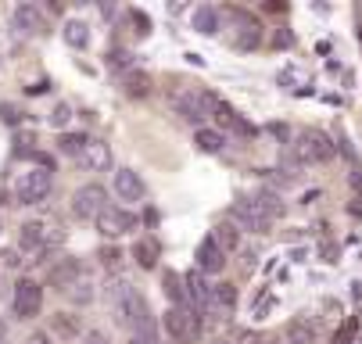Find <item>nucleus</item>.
I'll return each instance as SVG.
<instances>
[{"mask_svg":"<svg viewBox=\"0 0 362 344\" xmlns=\"http://www.w3.org/2000/svg\"><path fill=\"white\" fill-rule=\"evenodd\" d=\"M108 309L115 316V323L126 330L129 344H158V323H154V312L147 305V298L129 283V280H112L108 290Z\"/></svg>","mask_w":362,"mask_h":344,"instance_id":"1","label":"nucleus"},{"mask_svg":"<svg viewBox=\"0 0 362 344\" xmlns=\"http://www.w3.org/2000/svg\"><path fill=\"white\" fill-rule=\"evenodd\" d=\"M337 155V143L330 133L323 129H301L294 140H291V151H287V169H294L301 176L305 165H323V162H334Z\"/></svg>","mask_w":362,"mask_h":344,"instance_id":"2","label":"nucleus"},{"mask_svg":"<svg viewBox=\"0 0 362 344\" xmlns=\"http://www.w3.org/2000/svg\"><path fill=\"white\" fill-rule=\"evenodd\" d=\"M65 230L50 219H29L18 230V248L33 255V262H43V255H50L54 248H62Z\"/></svg>","mask_w":362,"mask_h":344,"instance_id":"3","label":"nucleus"},{"mask_svg":"<svg viewBox=\"0 0 362 344\" xmlns=\"http://www.w3.org/2000/svg\"><path fill=\"white\" fill-rule=\"evenodd\" d=\"M108 208H112V205H108V190L100 186V183H83V186L72 194V215H76V219L97 223Z\"/></svg>","mask_w":362,"mask_h":344,"instance_id":"4","label":"nucleus"},{"mask_svg":"<svg viewBox=\"0 0 362 344\" xmlns=\"http://www.w3.org/2000/svg\"><path fill=\"white\" fill-rule=\"evenodd\" d=\"M162 323H165V333H169L173 340H180V344H194V340L201 337V316H197L190 305H173V309L162 316Z\"/></svg>","mask_w":362,"mask_h":344,"instance_id":"5","label":"nucleus"},{"mask_svg":"<svg viewBox=\"0 0 362 344\" xmlns=\"http://www.w3.org/2000/svg\"><path fill=\"white\" fill-rule=\"evenodd\" d=\"M50 186H54V179H50L47 169H29L15 183V201L18 205H40V201H47Z\"/></svg>","mask_w":362,"mask_h":344,"instance_id":"6","label":"nucleus"},{"mask_svg":"<svg viewBox=\"0 0 362 344\" xmlns=\"http://www.w3.org/2000/svg\"><path fill=\"white\" fill-rule=\"evenodd\" d=\"M40 309H43V287H40L36 280L22 276V280L15 283V290H11V312H15L18 319H36Z\"/></svg>","mask_w":362,"mask_h":344,"instance_id":"7","label":"nucleus"},{"mask_svg":"<svg viewBox=\"0 0 362 344\" xmlns=\"http://www.w3.org/2000/svg\"><path fill=\"white\" fill-rule=\"evenodd\" d=\"M230 215H233V226L237 230H247V233H269L273 230V223L266 219V212L258 208V201L251 198V194H244V198L233 201Z\"/></svg>","mask_w":362,"mask_h":344,"instance_id":"8","label":"nucleus"},{"mask_svg":"<svg viewBox=\"0 0 362 344\" xmlns=\"http://www.w3.org/2000/svg\"><path fill=\"white\" fill-rule=\"evenodd\" d=\"M173 112H180V119L201 126L204 119H212V112H209V93H197V90H180V93H173Z\"/></svg>","mask_w":362,"mask_h":344,"instance_id":"9","label":"nucleus"},{"mask_svg":"<svg viewBox=\"0 0 362 344\" xmlns=\"http://www.w3.org/2000/svg\"><path fill=\"white\" fill-rule=\"evenodd\" d=\"M140 226V219L129 212V208H119V205H112L105 215L97 219V233L105 237V240H115V237H126V233H133Z\"/></svg>","mask_w":362,"mask_h":344,"instance_id":"10","label":"nucleus"},{"mask_svg":"<svg viewBox=\"0 0 362 344\" xmlns=\"http://www.w3.org/2000/svg\"><path fill=\"white\" fill-rule=\"evenodd\" d=\"M230 15L237 22V36H233L237 51H258V47H262V22L247 11H240V8H233Z\"/></svg>","mask_w":362,"mask_h":344,"instance_id":"11","label":"nucleus"},{"mask_svg":"<svg viewBox=\"0 0 362 344\" xmlns=\"http://www.w3.org/2000/svg\"><path fill=\"white\" fill-rule=\"evenodd\" d=\"M112 190H115V198H122L126 205H136L147 198V183L140 179V172L133 169H119L115 179H112Z\"/></svg>","mask_w":362,"mask_h":344,"instance_id":"12","label":"nucleus"},{"mask_svg":"<svg viewBox=\"0 0 362 344\" xmlns=\"http://www.w3.org/2000/svg\"><path fill=\"white\" fill-rule=\"evenodd\" d=\"M197 269H201L204 276H219V273L226 269V255L219 251V244H216L212 237H204V240L197 244Z\"/></svg>","mask_w":362,"mask_h":344,"instance_id":"13","label":"nucleus"},{"mask_svg":"<svg viewBox=\"0 0 362 344\" xmlns=\"http://www.w3.org/2000/svg\"><path fill=\"white\" fill-rule=\"evenodd\" d=\"M86 172H105V169H112V147L105 143V140H90L86 143V151L76 158Z\"/></svg>","mask_w":362,"mask_h":344,"instance_id":"14","label":"nucleus"},{"mask_svg":"<svg viewBox=\"0 0 362 344\" xmlns=\"http://www.w3.org/2000/svg\"><path fill=\"white\" fill-rule=\"evenodd\" d=\"M183 283H187V302H190V309H209V298H212L209 276H204L201 269H194V273L183 276Z\"/></svg>","mask_w":362,"mask_h":344,"instance_id":"15","label":"nucleus"},{"mask_svg":"<svg viewBox=\"0 0 362 344\" xmlns=\"http://www.w3.org/2000/svg\"><path fill=\"white\" fill-rule=\"evenodd\" d=\"M86 273H83V262L79 259H65V262H58L54 269H50V287H58L62 294H69V287L72 283H79Z\"/></svg>","mask_w":362,"mask_h":344,"instance_id":"16","label":"nucleus"},{"mask_svg":"<svg viewBox=\"0 0 362 344\" xmlns=\"http://www.w3.org/2000/svg\"><path fill=\"white\" fill-rule=\"evenodd\" d=\"M11 22H15L18 36H40L43 32V15H40L36 4H18L11 11Z\"/></svg>","mask_w":362,"mask_h":344,"instance_id":"17","label":"nucleus"},{"mask_svg":"<svg viewBox=\"0 0 362 344\" xmlns=\"http://www.w3.org/2000/svg\"><path fill=\"white\" fill-rule=\"evenodd\" d=\"M209 112H212V122H216V129L223 133V129H237V112H233V105L226 101V97H219V93H209Z\"/></svg>","mask_w":362,"mask_h":344,"instance_id":"18","label":"nucleus"},{"mask_svg":"<svg viewBox=\"0 0 362 344\" xmlns=\"http://www.w3.org/2000/svg\"><path fill=\"white\" fill-rule=\"evenodd\" d=\"M320 330H316V319L308 316H294L287 323V344H316Z\"/></svg>","mask_w":362,"mask_h":344,"instance_id":"19","label":"nucleus"},{"mask_svg":"<svg viewBox=\"0 0 362 344\" xmlns=\"http://www.w3.org/2000/svg\"><path fill=\"white\" fill-rule=\"evenodd\" d=\"M237 283H212V298H209V309H216V312H233L237 309Z\"/></svg>","mask_w":362,"mask_h":344,"instance_id":"20","label":"nucleus"},{"mask_svg":"<svg viewBox=\"0 0 362 344\" xmlns=\"http://www.w3.org/2000/svg\"><path fill=\"white\" fill-rule=\"evenodd\" d=\"M158 255H162V248H158V240H154V237H140L133 244V259H136L140 269H154V266H158Z\"/></svg>","mask_w":362,"mask_h":344,"instance_id":"21","label":"nucleus"},{"mask_svg":"<svg viewBox=\"0 0 362 344\" xmlns=\"http://www.w3.org/2000/svg\"><path fill=\"white\" fill-rule=\"evenodd\" d=\"M122 93H126V97H133V101L147 97V93H151V72H144V69L126 72V76H122Z\"/></svg>","mask_w":362,"mask_h":344,"instance_id":"22","label":"nucleus"},{"mask_svg":"<svg viewBox=\"0 0 362 344\" xmlns=\"http://www.w3.org/2000/svg\"><path fill=\"white\" fill-rule=\"evenodd\" d=\"M212 240L219 244L223 255H237V251H240V230H237L233 223H219V226L212 230Z\"/></svg>","mask_w":362,"mask_h":344,"instance_id":"23","label":"nucleus"},{"mask_svg":"<svg viewBox=\"0 0 362 344\" xmlns=\"http://www.w3.org/2000/svg\"><path fill=\"white\" fill-rule=\"evenodd\" d=\"M251 198L258 201V208L266 212V219H269V223H276V219H284V215H287V205L280 201V194H276V190H258V194H251Z\"/></svg>","mask_w":362,"mask_h":344,"instance_id":"24","label":"nucleus"},{"mask_svg":"<svg viewBox=\"0 0 362 344\" xmlns=\"http://www.w3.org/2000/svg\"><path fill=\"white\" fill-rule=\"evenodd\" d=\"M194 143H197V151H204V155H219L223 147H226V136L219 133V129H197V136H194Z\"/></svg>","mask_w":362,"mask_h":344,"instance_id":"25","label":"nucleus"},{"mask_svg":"<svg viewBox=\"0 0 362 344\" xmlns=\"http://www.w3.org/2000/svg\"><path fill=\"white\" fill-rule=\"evenodd\" d=\"M62 36H65V43H69V47L83 51V47L90 43V25H86V22H79V18H69V22H65V29H62Z\"/></svg>","mask_w":362,"mask_h":344,"instance_id":"26","label":"nucleus"},{"mask_svg":"<svg viewBox=\"0 0 362 344\" xmlns=\"http://www.w3.org/2000/svg\"><path fill=\"white\" fill-rule=\"evenodd\" d=\"M194 29L201 36H216L219 32V11L216 8H197L194 11Z\"/></svg>","mask_w":362,"mask_h":344,"instance_id":"27","label":"nucleus"},{"mask_svg":"<svg viewBox=\"0 0 362 344\" xmlns=\"http://www.w3.org/2000/svg\"><path fill=\"white\" fill-rule=\"evenodd\" d=\"M86 143H90L86 133H62V136H58V151L69 155V158H79V155L86 151Z\"/></svg>","mask_w":362,"mask_h":344,"instance_id":"28","label":"nucleus"},{"mask_svg":"<svg viewBox=\"0 0 362 344\" xmlns=\"http://www.w3.org/2000/svg\"><path fill=\"white\" fill-rule=\"evenodd\" d=\"M162 287H165V294H169L173 305H190V302H187V283H183L180 273H165V276H162Z\"/></svg>","mask_w":362,"mask_h":344,"instance_id":"29","label":"nucleus"},{"mask_svg":"<svg viewBox=\"0 0 362 344\" xmlns=\"http://www.w3.org/2000/svg\"><path fill=\"white\" fill-rule=\"evenodd\" d=\"M348 190H351V198H348V215L362 219V169H355L348 176Z\"/></svg>","mask_w":362,"mask_h":344,"instance_id":"30","label":"nucleus"},{"mask_svg":"<svg viewBox=\"0 0 362 344\" xmlns=\"http://www.w3.org/2000/svg\"><path fill=\"white\" fill-rule=\"evenodd\" d=\"M69 302H76V305H86V302H93V283L83 276L79 283H72L69 287Z\"/></svg>","mask_w":362,"mask_h":344,"instance_id":"31","label":"nucleus"},{"mask_svg":"<svg viewBox=\"0 0 362 344\" xmlns=\"http://www.w3.org/2000/svg\"><path fill=\"white\" fill-rule=\"evenodd\" d=\"M97 259H100V266H105L108 273H119V266H122V251L112 248V244H105V248L97 251Z\"/></svg>","mask_w":362,"mask_h":344,"instance_id":"32","label":"nucleus"},{"mask_svg":"<svg viewBox=\"0 0 362 344\" xmlns=\"http://www.w3.org/2000/svg\"><path fill=\"white\" fill-rule=\"evenodd\" d=\"M54 333H62V337H79V323H76V316L58 312V316H54Z\"/></svg>","mask_w":362,"mask_h":344,"instance_id":"33","label":"nucleus"},{"mask_svg":"<svg viewBox=\"0 0 362 344\" xmlns=\"http://www.w3.org/2000/svg\"><path fill=\"white\" fill-rule=\"evenodd\" d=\"M0 119H4V126H18V122L25 119V112H22L18 105H8V101H4V105H0Z\"/></svg>","mask_w":362,"mask_h":344,"instance_id":"34","label":"nucleus"},{"mask_svg":"<svg viewBox=\"0 0 362 344\" xmlns=\"http://www.w3.org/2000/svg\"><path fill=\"white\" fill-rule=\"evenodd\" d=\"M69 122H72V108H69L65 101L54 105V112H50V126H58V129H62V126H69Z\"/></svg>","mask_w":362,"mask_h":344,"instance_id":"35","label":"nucleus"},{"mask_svg":"<svg viewBox=\"0 0 362 344\" xmlns=\"http://www.w3.org/2000/svg\"><path fill=\"white\" fill-rule=\"evenodd\" d=\"M108 65H112V69H126V72H133V54H129V51H112Z\"/></svg>","mask_w":362,"mask_h":344,"instance_id":"36","label":"nucleus"},{"mask_svg":"<svg viewBox=\"0 0 362 344\" xmlns=\"http://www.w3.org/2000/svg\"><path fill=\"white\" fill-rule=\"evenodd\" d=\"M351 337H355V319H348V323H344V326L334 333V340H330V344H348Z\"/></svg>","mask_w":362,"mask_h":344,"instance_id":"37","label":"nucleus"},{"mask_svg":"<svg viewBox=\"0 0 362 344\" xmlns=\"http://www.w3.org/2000/svg\"><path fill=\"white\" fill-rule=\"evenodd\" d=\"M129 18H133V25H136V36H147V32H151V22H147V15H140V11H129Z\"/></svg>","mask_w":362,"mask_h":344,"instance_id":"38","label":"nucleus"},{"mask_svg":"<svg viewBox=\"0 0 362 344\" xmlns=\"http://www.w3.org/2000/svg\"><path fill=\"white\" fill-rule=\"evenodd\" d=\"M83 344H112V337H108V333H100V330H90V333L83 337Z\"/></svg>","mask_w":362,"mask_h":344,"instance_id":"39","label":"nucleus"},{"mask_svg":"<svg viewBox=\"0 0 362 344\" xmlns=\"http://www.w3.org/2000/svg\"><path fill=\"white\" fill-rule=\"evenodd\" d=\"M280 83H305V72H294V69H284V72H280Z\"/></svg>","mask_w":362,"mask_h":344,"instance_id":"40","label":"nucleus"},{"mask_svg":"<svg viewBox=\"0 0 362 344\" xmlns=\"http://www.w3.org/2000/svg\"><path fill=\"white\" fill-rule=\"evenodd\" d=\"M237 133H240V136H247V140H251V136H255V133H258V129H255V126H251V122H244V119H237Z\"/></svg>","mask_w":362,"mask_h":344,"instance_id":"41","label":"nucleus"},{"mask_svg":"<svg viewBox=\"0 0 362 344\" xmlns=\"http://www.w3.org/2000/svg\"><path fill=\"white\" fill-rule=\"evenodd\" d=\"M320 255H323L327 262H337V244H327V248H320Z\"/></svg>","mask_w":362,"mask_h":344,"instance_id":"42","label":"nucleus"},{"mask_svg":"<svg viewBox=\"0 0 362 344\" xmlns=\"http://www.w3.org/2000/svg\"><path fill=\"white\" fill-rule=\"evenodd\" d=\"M291 40H294L291 32H276V36H273V47H291Z\"/></svg>","mask_w":362,"mask_h":344,"instance_id":"43","label":"nucleus"},{"mask_svg":"<svg viewBox=\"0 0 362 344\" xmlns=\"http://www.w3.org/2000/svg\"><path fill=\"white\" fill-rule=\"evenodd\" d=\"M269 133H273V136H280V140H291V133H287V126H269Z\"/></svg>","mask_w":362,"mask_h":344,"instance_id":"44","label":"nucleus"},{"mask_svg":"<svg viewBox=\"0 0 362 344\" xmlns=\"http://www.w3.org/2000/svg\"><path fill=\"white\" fill-rule=\"evenodd\" d=\"M47 86H50V83H47V79H40V83H33V86H29V93H47Z\"/></svg>","mask_w":362,"mask_h":344,"instance_id":"45","label":"nucleus"},{"mask_svg":"<svg viewBox=\"0 0 362 344\" xmlns=\"http://www.w3.org/2000/svg\"><path fill=\"white\" fill-rule=\"evenodd\" d=\"M29 344H50V333H33Z\"/></svg>","mask_w":362,"mask_h":344,"instance_id":"46","label":"nucleus"},{"mask_svg":"<svg viewBox=\"0 0 362 344\" xmlns=\"http://www.w3.org/2000/svg\"><path fill=\"white\" fill-rule=\"evenodd\" d=\"M0 344H8V323L0 319Z\"/></svg>","mask_w":362,"mask_h":344,"instance_id":"47","label":"nucleus"},{"mask_svg":"<svg viewBox=\"0 0 362 344\" xmlns=\"http://www.w3.org/2000/svg\"><path fill=\"white\" fill-rule=\"evenodd\" d=\"M262 344H284L280 337H262Z\"/></svg>","mask_w":362,"mask_h":344,"instance_id":"48","label":"nucleus"},{"mask_svg":"<svg viewBox=\"0 0 362 344\" xmlns=\"http://www.w3.org/2000/svg\"><path fill=\"white\" fill-rule=\"evenodd\" d=\"M0 205H8V190L4 186H0Z\"/></svg>","mask_w":362,"mask_h":344,"instance_id":"49","label":"nucleus"},{"mask_svg":"<svg viewBox=\"0 0 362 344\" xmlns=\"http://www.w3.org/2000/svg\"><path fill=\"white\" fill-rule=\"evenodd\" d=\"M216 344H237V340H216Z\"/></svg>","mask_w":362,"mask_h":344,"instance_id":"50","label":"nucleus"},{"mask_svg":"<svg viewBox=\"0 0 362 344\" xmlns=\"http://www.w3.org/2000/svg\"><path fill=\"white\" fill-rule=\"evenodd\" d=\"M358 43H362V25H358Z\"/></svg>","mask_w":362,"mask_h":344,"instance_id":"51","label":"nucleus"},{"mask_svg":"<svg viewBox=\"0 0 362 344\" xmlns=\"http://www.w3.org/2000/svg\"><path fill=\"white\" fill-rule=\"evenodd\" d=\"M0 230H4V226H0Z\"/></svg>","mask_w":362,"mask_h":344,"instance_id":"52","label":"nucleus"},{"mask_svg":"<svg viewBox=\"0 0 362 344\" xmlns=\"http://www.w3.org/2000/svg\"><path fill=\"white\" fill-rule=\"evenodd\" d=\"M358 344H362V340H358Z\"/></svg>","mask_w":362,"mask_h":344,"instance_id":"53","label":"nucleus"}]
</instances>
